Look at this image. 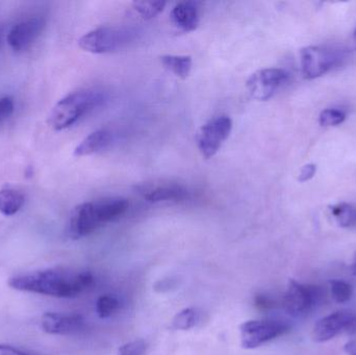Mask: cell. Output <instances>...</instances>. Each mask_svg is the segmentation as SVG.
<instances>
[{
  "label": "cell",
  "instance_id": "d4e9b609",
  "mask_svg": "<svg viewBox=\"0 0 356 355\" xmlns=\"http://www.w3.org/2000/svg\"><path fill=\"white\" fill-rule=\"evenodd\" d=\"M14 112V100L10 97L0 98V123L3 122Z\"/></svg>",
  "mask_w": 356,
  "mask_h": 355
},
{
  "label": "cell",
  "instance_id": "5bb4252c",
  "mask_svg": "<svg viewBox=\"0 0 356 355\" xmlns=\"http://www.w3.org/2000/svg\"><path fill=\"white\" fill-rule=\"evenodd\" d=\"M173 25L180 31L190 33L198 27L200 22L199 8L196 2H179L173 8L170 15Z\"/></svg>",
  "mask_w": 356,
  "mask_h": 355
},
{
  "label": "cell",
  "instance_id": "8992f818",
  "mask_svg": "<svg viewBox=\"0 0 356 355\" xmlns=\"http://www.w3.org/2000/svg\"><path fill=\"white\" fill-rule=\"evenodd\" d=\"M323 297L321 288L290 281L284 296V308L292 316H303L320 306Z\"/></svg>",
  "mask_w": 356,
  "mask_h": 355
},
{
  "label": "cell",
  "instance_id": "4fadbf2b",
  "mask_svg": "<svg viewBox=\"0 0 356 355\" xmlns=\"http://www.w3.org/2000/svg\"><path fill=\"white\" fill-rule=\"evenodd\" d=\"M143 196L148 202L184 201L188 199L190 193L181 185L173 183H156L149 185L143 191Z\"/></svg>",
  "mask_w": 356,
  "mask_h": 355
},
{
  "label": "cell",
  "instance_id": "4dcf8cb0",
  "mask_svg": "<svg viewBox=\"0 0 356 355\" xmlns=\"http://www.w3.org/2000/svg\"><path fill=\"white\" fill-rule=\"evenodd\" d=\"M353 41H355V44L356 45V27L355 29V33H353Z\"/></svg>",
  "mask_w": 356,
  "mask_h": 355
},
{
  "label": "cell",
  "instance_id": "3957f363",
  "mask_svg": "<svg viewBox=\"0 0 356 355\" xmlns=\"http://www.w3.org/2000/svg\"><path fill=\"white\" fill-rule=\"evenodd\" d=\"M104 99L102 92L95 89L72 92L54 106L50 112L48 123L56 131L68 129L75 124L81 117L100 106Z\"/></svg>",
  "mask_w": 356,
  "mask_h": 355
},
{
  "label": "cell",
  "instance_id": "484cf974",
  "mask_svg": "<svg viewBox=\"0 0 356 355\" xmlns=\"http://www.w3.org/2000/svg\"><path fill=\"white\" fill-rule=\"evenodd\" d=\"M316 172H317V166H316V165H305V166L301 169L300 173H299L298 181H300V183L309 181V179L315 176Z\"/></svg>",
  "mask_w": 356,
  "mask_h": 355
},
{
  "label": "cell",
  "instance_id": "277c9868",
  "mask_svg": "<svg viewBox=\"0 0 356 355\" xmlns=\"http://www.w3.org/2000/svg\"><path fill=\"white\" fill-rule=\"evenodd\" d=\"M136 31L123 26H104L93 29L79 40V45L85 51L94 54L119 51L133 43Z\"/></svg>",
  "mask_w": 356,
  "mask_h": 355
},
{
  "label": "cell",
  "instance_id": "30bf717a",
  "mask_svg": "<svg viewBox=\"0 0 356 355\" xmlns=\"http://www.w3.org/2000/svg\"><path fill=\"white\" fill-rule=\"evenodd\" d=\"M340 333L353 336L356 333V315L339 312L324 317L318 321L314 329V339L317 342H327Z\"/></svg>",
  "mask_w": 356,
  "mask_h": 355
},
{
  "label": "cell",
  "instance_id": "7c38bea8",
  "mask_svg": "<svg viewBox=\"0 0 356 355\" xmlns=\"http://www.w3.org/2000/svg\"><path fill=\"white\" fill-rule=\"evenodd\" d=\"M85 327L81 315L46 313L42 316L41 329L44 333L54 336H68L79 333Z\"/></svg>",
  "mask_w": 356,
  "mask_h": 355
},
{
  "label": "cell",
  "instance_id": "9a60e30c",
  "mask_svg": "<svg viewBox=\"0 0 356 355\" xmlns=\"http://www.w3.org/2000/svg\"><path fill=\"white\" fill-rule=\"evenodd\" d=\"M112 143V135L110 131L106 129H99L94 131L86 137L76 148L74 149V156L81 158V156H92L94 154L102 151L106 149Z\"/></svg>",
  "mask_w": 356,
  "mask_h": 355
},
{
  "label": "cell",
  "instance_id": "603a6c76",
  "mask_svg": "<svg viewBox=\"0 0 356 355\" xmlns=\"http://www.w3.org/2000/svg\"><path fill=\"white\" fill-rule=\"evenodd\" d=\"M330 286H332V298L338 304H345L353 297V289L350 285L345 281H334L330 283Z\"/></svg>",
  "mask_w": 356,
  "mask_h": 355
},
{
  "label": "cell",
  "instance_id": "ba28073f",
  "mask_svg": "<svg viewBox=\"0 0 356 355\" xmlns=\"http://www.w3.org/2000/svg\"><path fill=\"white\" fill-rule=\"evenodd\" d=\"M288 324L276 320H250L240 327L241 342L245 349H254L289 331Z\"/></svg>",
  "mask_w": 356,
  "mask_h": 355
},
{
  "label": "cell",
  "instance_id": "f546056e",
  "mask_svg": "<svg viewBox=\"0 0 356 355\" xmlns=\"http://www.w3.org/2000/svg\"><path fill=\"white\" fill-rule=\"evenodd\" d=\"M351 270H353V275H355L356 276V254L355 261H353V266H351Z\"/></svg>",
  "mask_w": 356,
  "mask_h": 355
},
{
  "label": "cell",
  "instance_id": "5b68a950",
  "mask_svg": "<svg viewBox=\"0 0 356 355\" xmlns=\"http://www.w3.org/2000/svg\"><path fill=\"white\" fill-rule=\"evenodd\" d=\"M344 52L342 50L322 46H307L300 51V64L305 79H314L326 74L340 64Z\"/></svg>",
  "mask_w": 356,
  "mask_h": 355
},
{
  "label": "cell",
  "instance_id": "44dd1931",
  "mask_svg": "<svg viewBox=\"0 0 356 355\" xmlns=\"http://www.w3.org/2000/svg\"><path fill=\"white\" fill-rule=\"evenodd\" d=\"M120 308V302L115 296L102 295L96 302V313L102 319L110 318Z\"/></svg>",
  "mask_w": 356,
  "mask_h": 355
},
{
  "label": "cell",
  "instance_id": "7a4b0ae2",
  "mask_svg": "<svg viewBox=\"0 0 356 355\" xmlns=\"http://www.w3.org/2000/svg\"><path fill=\"white\" fill-rule=\"evenodd\" d=\"M125 198L108 197L79 204L69 219L68 233L73 240L91 235L100 227L118 220L129 210Z\"/></svg>",
  "mask_w": 356,
  "mask_h": 355
},
{
  "label": "cell",
  "instance_id": "cb8c5ba5",
  "mask_svg": "<svg viewBox=\"0 0 356 355\" xmlns=\"http://www.w3.org/2000/svg\"><path fill=\"white\" fill-rule=\"evenodd\" d=\"M147 345L143 340L129 342L118 349L117 355H145Z\"/></svg>",
  "mask_w": 356,
  "mask_h": 355
},
{
  "label": "cell",
  "instance_id": "52a82bcc",
  "mask_svg": "<svg viewBox=\"0 0 356 355\" xmlns=\"http://www.w3.org/2000/svg\"><path fill=\"white\" fill-rule=\"evenodd\" d=\"M232 131V121L228 116H217L205 123L197 135V146L203 158L217 154Z\"/></svg>",
  "mask_w": 356,
  "mask_h": 355
},
{
  "label": "cell",
  "instance_id": "2e32d148",
  "mask_svg": "<svg viewBox=\"0 0 356 355\" xmlns=\"http://www.w3.org/2000/svg\"><path fill=\"white\" fill-rule=\"evenodd\" d=\"M24 195L18 190H0V213L4 216L16 215L24 206Z\"/></svg>",
  "mask_w": 356,
  "mask_h": 355
},
{
  "label": "cell",
  "instance_id": "ffe728a7",
  "mask_svg": "<svg viewBox=\"0 0 356 355\" xmlns=\"http://www.w3.org/2000/svg\"><path fill=\"white\" fill-rule=\"evenodd\" d=\"M166 6L165 1H135L133 8L145 20H150L160 15Z\"/></svg>",
  "mask_w": 356,
  "mask_h": 355
},
{
  "label": "cell",
  "instance_id": "8fae6325",
  "mask_svg": "<svg viewBox=\"0 0 356 355\" xmlns=\"http://www.w3.org/2000/svg\"><path fill=\"white\" fill-rule=\"evenodd\" d=\"M45 24L43 17H31L17 23L8 33V45L14 51H24L41 35Z\"/></svg>",
  "mask_w": 356,
  "mask_h": 355
},
{
  "label": "cell",
  "instance_id": "9c48e42d",
  "mask_svg": "<svg viewBox=\"0 0 356 355\" xmlns=\"http://www.w3.org/2000/svg\"><path fill=\"white\" fill-rule=\"evenodd\" d=\"M289 74L284 69L266 68L253 73L247 81V89L254 99L266 101L288 83Z\"/></svg>",
  "mask_w": 356,
  "mask_h": 355
},
{
  "label": "cell",
  "instance_id": "83f0119b",
  "mask_svg": "<svg viewBox=\"0 0 356 355\" xmlns=\"http://www.w3.org/2000/svg\"><path fill=\"white\" fill-rule=\"evenodd\" d=\"M255 306L261 310H266V308H269L271 306V302H270L269 298L265 297V296H257L255 298Z\"/></svg>",
  "mask_w": 356,
  "mask_h": 355
},
{
  "label": "cell",
  "instance_id": "d6986e66",
  "mask_svg": "<svg viewBox=\"0 0 356 355\" xmlns=\"http://www.w3.org/2000/svg\"><path fill=\"white\" fill-rule=\"evenodd\" d=\"M198 313L195 308H184L175 317L171 327L177 331H188V329L195 327L196 323L198 322Z\"/></svg>",
  "mask_w": 356,
  "mask_h": 355
},
{
  "label": "cell",
  "instance_id": "4316f807",
  "mask_svg": "<svg viewBox=\"0 0 356 355\" xmlns=\"http://www.w3.org/2000/svg\"><path fill=\"white\" fill-rule=\"evenodd\" d=\"M0 355H29L14 346L0 344Z\"/></svg>",
  "mask_w": 356,
  "mask_h": 355
},
{
  "label": "cell",
  "instance_id": "ac0fdd59",
  "mask_svg": "<svg viewBox=\"0 0 356 355\" xmlns=\"http://www.w3.org/2000/svg\"><path fill=\"white\" fill-rule=\"evenodd\" d=\"M332 217L341 227H356V208L348 204H339L330 208Z\"/></svg>",
  "mask_w": 356,
  "mask_h": 355
},
{
  "label": "cell",
  "instance_id": "e0dca14e",
  "mask_svg": "<svg viewBox=\"0 0 356 355\" xmlns=\"http://www.w3.org/2000/svg\"><path fill=\"white\" fill-rule=\"evenodd\" d=\"M161 62L167 70L177 75L179 79H186L192 70L193 60L190 56H161Z\"/></svg>",
  "mask_w": 356,
  "mask_h": 355
},
{
  "label": "cell",
  "instance_id": "7402d4cb",
  "mask_svg": "<svg viewBox=\"0 0 356 355\" xmlns=\"http://www.w3.org/2000/svg\"><path fill=\"white\" fill-rule=\"evenodd\" d=\"M346 119V114L343 110L337 108H327L320 114L319 123L321 126H337L342 124Z\"/></svg>",
  "mask_w": 356,
  "mask_h": 355
},
{
  "label": "cell",
  "instance_id": "f1b7e54d",
  "mask_svg": "<svg viewBox=\"0 0 356 355\" xmlns=\"http://www.w3.org/2000/svg\"><path fill=\"white\" fill-rule=\"evenodd\" d=\"M345 352L350 355H356V341H351L345 346Z\"/></svg>",
  "mask_w": 356,
  "mask_h": 355
},
{
  "label": "cell",
  "instance_id": "6da1fadb",
  "mask_svg": "<svg viewBox=\"0 0 356 355\" xmlns=\"http://www.w3.org/2000/svg\"><path fill=\"white\" fill-rule=\"evenodd\" d=\"M93 283V275L88 271L77 272L64 268L31 271L8 279V286L16 291L56 298L77 297Z\"/></svg>",
  "mask_w": 356,
  "mask_h": 355
}]
</instances>
